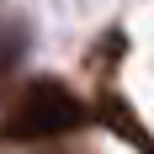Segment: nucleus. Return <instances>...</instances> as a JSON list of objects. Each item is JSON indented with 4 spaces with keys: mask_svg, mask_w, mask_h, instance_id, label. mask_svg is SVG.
<instances>
[{
    "mask_svg": "<svg viewBox=\"0 0 154 154\" xmlns=\"http://www.w3.org/2000/svg\"><path fill=\"white\" fill-rule=\"evenodd\" d=\"M80 117H85V106H80L64 85L37 80V85H27L21 101L11 106L5 133H16V138H48V133H69V128H80Z\"/></svg>",
    "mask_w": 154,
    "mask_h": 154,
    "instance_id": "nucleus-1",
    "label": "nucleus"
}]
</instances>
